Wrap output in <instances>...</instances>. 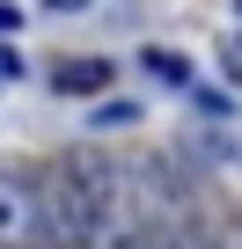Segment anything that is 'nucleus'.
I'll use <instances>...</instances> for the list:
<instances>
[{"label":"nucleus","mask_w":242,"mask_h":249,"mask_svg":"<svg viewBox=\"0 0 242 249\" xmlns=\"http://www.w3.org/2000/svg\"><path fill=\"white\" fill-rule=\"evenodd\" d=\"M235 15H242V0H235Z\"/></svg>","instance_id":"12"},{"label":"nucleus","mask_w":242,"mask_h":249,"mask_svg":"<svg viewBox=\"0 0 242 249\" xmlns=\"http://www.w3.org/2000/svg\"><path fill=\"white\" fill-rule=\"evenodd\" d=\"M52 15H81V8H95V0H44Z\"/></svg>","instance_id":"9"},{"label":"nucleus","mask_w":242,"mask_h":249,"mask_svg":"<svg viewBox=\"0 0 242 249\" xmlns=\"http://www.w3.org/2000/svg\"><path fill=\"white\" fill-rule=\"evenodd\" d=\"M154 249H220V242H213V227L176 220V227H162V242H154Z\"/></svg>","instance_id":"5"},{"label":"nucleus","mask_w":242,"mask_h":249,"mask_svg":"<svg viewBox=\"0 0 242 249\" xmlns=\"http://www.w3.org/2000/svg\"><path fill=\"white\" fill-rule=\"evenodd\" d=\"M22 242H44V205L30 176L0 169V249H22Z\"/></svg>","instance_id":"2"},{"label":"nucleus","mask_w":242,"mask_h":249,"mask_svg":"<svg viewBox=\"0 0 242 249\" xmlns=\"http://www.w3.org/2000/svg\"><path fill=\"white\" fill-rule=\"evenodd\" d=\"M95 124H103V132H110V124H140V103L110 95V103H95Z\"/></svg>","instance_id":"6"},{"label":"nucleus","mask_w":242,"mask_h":249,"mask_svg":"<svg viewBox=\"0 0 242 249\" xmlns=\"http://www.w3.org/2000/svg\"><path fill=\"white\" fill-rule=\"evenodd\" d=\"M103 81H110L103 59H59V66H52V88H59V95H95Z\"/></svg>","instance_id":"4"},{"label":"nucleus","mask_w":242,"mask_h":249,"mask_svg":"<svg viewBox=\"0 0 242 249\" xmlns=\"http://www.w3.org/2000/svg\"><path fill=\"white\" fill-rule=\"evenodd\" d=\"M227 73H235V81H242V44H227Z\"/></svg>","instance_id":"10"},{"label":"nucleus","mask_w":242,"mask_h":249,"mask_svg":"<svg viewBox=\"0 0 242 249\" xmlns=\"http://www.w3.org/2000/svg\"><path fill=\"white\" fill-rule=\"evenodd\" d=\"M154 242H162V227H154L125 191H117V198L95 213V227H88V242H81V249H154Z\"/></svg>","instance_id":"3"},{"label":"nucleus","mask_w":242,"mask_h":249,"mask_svg":"<svg viewBox=\"0 0 242 249\" xmlns=\"http://www.w3.org/2000/svg\"><path fill=\"white\" fill-rule=\"evenodd\" d=\"M8 81H22V52H15V44H0V95H8Z\"/></svg>","instance_id":"8"},{"label":"nucleus","mask_w":242,"mask_h":249,"mask_svg":"<svg viewBox=\"0 0 242 249\" xmlns=\"http://www.w3.org/2000/svg\"><path fill=\"white\" fill-rule=\"evenodd\" d=\"M191 103H198V110H205V117H227V110H235V103H227V95H220V88H191Z\"/></svg>","instance_id":"7"},{"label":"nucleus","mask_w":242,"mask_h":249,"mask_svg":"<svg viewBox=\"0 0 242 249\" xmlns=\"http://www.w3.org/2000/svg\"><path fill=\"white\" fill-rule=\"evenodd\" d=\"M15 22H22V15H15V8H8V0H0V30H15Z\"/></svg>","instance_id":"11"},{"label":"nucleus","mask_w":242,"mask_h":249,"mask_svg":"<svg viewBox=\"0 0 242 249\" xmlns=\"http://www.w3.org/2000/svg\"><path fill=\"white\" fill-rule=\"evenodd\" d=\"M117 191H125V176H117V161H103V154H66V161H52L44 183H37L44 249H81L88 227H95V213H103Z\"/></svg>","instance_id":"1"}]
</instances>
